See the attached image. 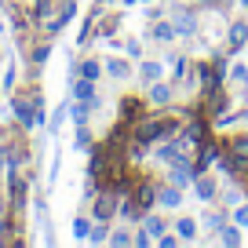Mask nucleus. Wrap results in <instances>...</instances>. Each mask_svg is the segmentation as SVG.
I'll return each mask as SVG.
<instances>
[{
  "label": "nucleus",
  "instance_id": "obj_16",
  "mask_svg": "<svg viewBox=\"0 0 248 248\" xmlns=\"http://www.w3.org/2000/svg\"><path fill=\"white\" fill-rule=\"evenodd\" d=\"M150 99H154L157 106H164V102L171 99V84H164V80H157V84L150 88Z\"/></svg>",
  "mask_w": 248,
  "mask_h": 248
},
{
  "label": "nucleus",
  "instance_id": "obj_7",
  "mask_svg": "<svg viewBox=\"0 0 248 248\" xmlns=\"http://www.w3.org/2000/svg\"><path fill=\"white\" fill-rule=\"evenodd\" d=\"M99 106V99L95 102H84V99H73V106H70V117H73V124H88V117H92V109Z\"/></svg>",
  "mask_w": 248,
  "mask_h": 248
},
{
  "label": "nucleus",
  "instance_id": "obj_36",
  "mask_svg": "<svg viewBox=\"0 0 248 248\" xmlns=\"http://www.w3.org/2000/svg\"><path fill=\"white\" fill-rule=\"evenodd\" d=\"M245 47H248V40H245Z\"/></svg>",
  "mask_w": 248,
  "mask_h": 248
},
{
  "label": "nucleus",
  "instance_id": "obj_13",
  "mask_svg": "<svg viewBox=\"0 0 248 248\" xmlns=\"http://www.w3.org/2000/svg\"><path fill=\"white\" fill-rule=\"evenodd\" d=\"M226 154H233V157H241V161H248V135H237V139H230V142H226Z\"/></svg>",
  "mask_w": 248,
  "mask_h": 248
},
{
  "label": "nucleus",
  "instance_id": "obj_32",
  "mask_svg": "<svg viewBox=\"0 0 248 248\" xmlns=\"http://www.w3.org/2000/svg\"><path fill=\"white\" fill-rule=\"evenodd\" d=\"M197 4H208V8H216V4H219V0H197Z\"/></svg>",
  "mask_w": 248,
  "mask_h": 248
},
{
  "label": "nucleus",
  "instance_id": "obj_19",
  "mask_svg": "<svg viewBox=\"0 0 248 248\" xmlns=\"http://www.w3.org/2000/svg\"><path fill=\"white\" fill-rule=\"evenodd\" d=\"M73 146H77V150H92V146H95L92 132H88V124H77V139H73Z\"/></svg>",
  "mask_w": 248,
  "mask_h": 248
},
{
  "label": "nucleus",
  "instance_id": "obj_9",
  "mask_svg": "<svg viewBox=\"0 0 248 248\" xmlns=\"http://www.w3.org/2000/svg\"><path fill=\"white\" fill-rule=\"evenodd\" d=\"M245 40H248V22H233L230 26V44H226V51H241L245 47Z\"/></svg>",
  "mask_w": 248,
  "mask_h": 248
},
{
  "label": "nucleus",
  "instance_id": "obj_31",
  "mask_svg": "<svg viewBox=\"0 0 248 248\" xmlns=\"http://www.w3.org/2000/svg\"><path fill=\"white\" fill-rule=\"evenodd\" d=\"M237 223L248 226V204H241V208H237Z\"/></svg>",
  "mask_w": 248,
  "mask_h": 248
},
{
  "label": "nucleus",
  "instance_id": "obj_26",
  "mask_svg": "<svg viewBox=\"0 0 248 248\" xmlns=\"http://www.w3.org/2000/svg\"><path fill=\"white\" fill-rule=\"evenodd\" d=\"M230 80H233V84H245V80H248V70H245V66H233V70H230Z\"/></svg>",
  "mask_w": 248,
  "mask_h": 248
},
{
  "label": "nucleus",
  "instance_id": "obj_6",
  "mask_svg": "<svg viewBox=\"0 0 248 248\" xmlns=\"http://www.w3.org/2000/svg\"><path fill=\"white\" fill-rule=\"evenodd\" d=\"M194 190H197V197H201V201H216V194H219V183L212 175H194Z\"/></svg>",
  "mask_w": 248,
  "mask_h": 248
},
{
  "label": "nucleus",
  "instance_id": "obj_5",
  "mask_svg": "<svg viewBox=\"0 0 248 248\" xmlns=\"http://www.w3.org/2000/svg\"><path fill=\"white\" fill-rule=\"evenodd\" d=\"M132 201L139 204L142 219H146V216H150V208H154V204H157V190H154V186H150V183H142L139 190H135V194H132Z\"/></svg>",
  "mask_w": 248,
  "mask_h": 248
},
{
  "label": "nucleus",
  "instance_id": "obj_21",
  "mask_svg": "<svg viewBox=\"0 0 248 248\" xmlns=\"http://www.w3.org/2000/svg\"><path fill=\"white\" fill-rule=\"evenodd\" d=\"M47 55H51V44H37V47L30 51V62H33V66H44Z\"/></svg>",
  "mask_w": 248,
  "mask_h": 248
},
{
  "label": "nucleus",
  "instance_id": "obj_11",
  "mask_svg": "<svg viewBox=\"0 0 248 248\" xmlns=\"http://www.w3.org/2000/svg\"><path fill=\"white\" fill-rule=\"evenodd\" d=\"M161 77H164L161 62H139V80H146V84H157Z\"/></svg>",
  "mask_w": 248,
  "mask_h": 248
},
{
  "label": "nucleus",
  "instance_id": "obj_24",
  "mask_svg": "<svg viewBox=\"0 0 248 248\" xmlns=\"http://www.w3.org/2000/svg\"><path fill=\"white\" fill-rule=\"evenodd\" d=\"M154 37H157V40H171V37H175L171 22H157V26H154Z\"/></svg>",
  "mask_w": 248,
  "mask_h": 248
},
{
  "label": "nucleus",
  "instance_id": "obj_20",
  "mask_svg": "<svg viewBox=\"0 0 248 248\" xmlns=\"http://www.w3.org/2000/svg\"><path fill=\"white\" fill-rule=\"evenodd\" d=\"M88 241H92V245H106L109 241V223H95L92 233H88Z\"/></svg>",
  "mask_w": 248,
  "mask_h": 248
},
{
  "label": "nucleus",
  "instance_id": "obj_3",
  "mask_svg": "<svg viewBox=\"0 0 248 248\" xmlns=\"http://www.w3.org/2000/svg\"><path fill=\"white\" fill-rule=\"evenodd\" d=\"M117 204H121V194H113V190H99V194H95L92 219H95V223H109V219L117 216Z\"/></svg>",
  "mask_w": 248,
  "mask_h": 248
},
{
  "label": "nucleus",
  "instance_id": "obj_2",
  "mask_svg": "<svg viewBox=\"0 0 248 248\" xmlns=\"http://www.w3.org/2000/svg\"><path fill=\"white\" fill-rule=\"evenodd\" d=\"M26 201H30V175H22L18 168L8 171V212L11 216H22Z\"/></svg>",
  "mask_w": 248,
  "mask_h": 248
},
{
  "label": "nucleus",
  "instance_id": "obj_22",
  "mask_svg": "<svg viewBox=\"0 0 248 248\" xmlns=\"http://www.w3.org/2000/svg\"><path fill=\"white\" fill-rule=\"evenodd\" d=\"M219 241H223V245H241L237 226H223V230H219Z\"/></svg>",
  "mask_w": 248,
  "mask_h": 248
},
{
  "label": "nucleus",
  "instance_id": "obj_23",
  "mask_svg": "<svg viewBox=\"0 0 248 248\" xmlns=\"http://www.w3.org/2000/svg\"><path fill=\"white\" fill-rule=\"evenodd\" d=\"M109 245H135V233H128V230H113V233H109Z\"/></svg>",
  "mask_w": 248,
  "mask_h": 248
},
{
  "label": "nucleus",
  "instance_id": "obj_12",
  "mask_svg": "<svg viewBox=\"0 0 248 248\" xmlns=\"http://www.w3.org/2000/svg\"><path fill=\"white\" fill-rule=\"evenodd\" d=\"M106 73H109L113 80H128V77H132V66H128L124 59H109V62H106Z\"/></svg>",
  "mask_w": 248,
  "mask_h": 248
},
{
  "label": "nucleus",
  "instance_id": "obj_35",
  "mask_svg": "<svg viewBox=\"0 0 248 248\" xmlns=\"http://www.w3.org/2000/svg\"><path fill=\"white\" fill-rule=\"evenodd\" d=\"M241 4H245V8H248V0H241Z\"/></svg>",
  "mask_w": 248,
  "mask_h": 248
},
{
  "label": "nucleus",
  "instance_id": "obj_15",
  "mask_svg": "<svg viewBox=\"0 0 248 248\" xmlns=\"http://www.w3.org/2000/svg\"><path fill=\"white\" fill-rule=\"evenodd\" d=\"M77 77H88V80H99L102 77V66L95 59H84L80 62V70H77Z\"/></svg>",
  "mask_w": 248,
  "mask_h": 248
},
{
  "label": "nucleus",
  "instance_id": "obj_8",
  "mask_svg": "<svg viewBox=\"0 0 248 248\" xmlns=\"http://www.w3.org/2000/svg\"><path fill=\"white\" fill-rule=\"evenodd\" d=\"M157 204H161V208H179V204H183V190H179V186L157 190Z\"/></svg>",
  "mask_w": 248,
  "mask_h": 248
},
{
  "label": "nucleus",
  "instance_id": "obj_27",
  "mask_svg": "<svg viewBox=\"0 0 248 248\" xmlns=\"http://www.w3.org/2000/svg\"><path fill=\"white\" fill-rule=\"evenodd\" d=\"M113 30H117V18H106V22L99 26V33H102V37H113Z\"/></svg>",
  "mask_w": 248,
  "mask_h": 248
},
{
  "label": "nucleus",
  "instance_id": "obj_4",
  "mask_svg": "<svg viewBox=\"0 0 248 248\" xmlns=\"http://www.w3.org/2000/svg\"><path fill=\"white\" fill-rule=\"evenodd\" d=\"M142 117H146V106H142V99H135V95H128V99L121 102V121L135 124V121H142Z\"/></svg>",
  "mask_w": 248,
  "mask_h": 248
},
{
  "label": "nucleus",
  "instance_id": "obj_17",
  "mask_svg": "<svg viewBox=\"0 0 248 248\" xmlns=\"http://www.w3.org/2000/svg\"><path fill=\"white\" fill-rule=\"evenodd\" d=\"M175 230H179V241H194L197 237V223H194V219H179Z\"/></svg>",
  "mask_w": 248,
  "mask_h": 248
},
{
  "label": "nucleus",
  "instance_id": "obj_33",
  "mask_svg": "<svg viewBox=\"0 0 248 248\" xmlns=\"http://www.w3.org/2000/svg\"><path fill=\"white\" fill-rule=\"evenodd\" d=\"M124 4H150V0H124Z\"/></svg>",
  "mask_w": 248,
  "mask_h": 248
},
{
  "label": "nucleus",
  "instance_id": "obj_25",
  "mask_svg": "<svg viewBox=\"0 0 248 248\" xmlns=\"http://www.w3.org/2000/svg\"><path fill=\"white\" fill-rule=\"evenodd\" d=\"M175 22H179V33H194V18L186 15V11H183V15H175Z\"/></svg>",
  "mask_w": 248,
  "mask_h": 248
},
{
  "label": "nucleus",
  "instance_id": "obj_1",
  "mask_svg": "<svg viewBox=\"0 0 248 248\" xmlns=\"http://www.w3.org/2000/svg\"><path fill=\"white\" fill-rule=\"evenodd\" d=\"M179 132V121L168 113L161 117H142L135 121V128L128 132V142H139V146H150V142H161V139H171Z\"/></svg>",
  "mask_w": 248,
  "mask_h": 248
},
{
  "label": "nucleus",
  "instance_id": "obj_29",
  "mask_svg": "<svg viewBox=\"0 0 248 248\" xmlns=\"http://www.w3.org/2000/svg\"><path fill=\"white\" fill-rule=\"evenodd\" d=\"M208 226H212V230H223V216H219V212H212V216H208Z\"/></svg>",
  "mask_w": 248,
  "mask_h": 248
},
{
  "label": "nucleus",
  "instance_id": "obj_28",
  "mask_svg": "<svg viewBox=\"0 0 248 248\" xmlns=\"http://www.w3.org/2000/svg\"><path fill=\"white\" fill-rule=\"evenodd\" d=\"M4 88H8V92L15 88V66H11V62H8V73H4Z\"/></svg>",
  "mask_w": 248,
  "mask_h": 248
},
{
  "label": "nucleus",
  "instance_id": "obj_34",
  "mask_svg": "<svg viewBox=\"0 0 248 248\" xmlns=\"http://www.w3.org/2000/svg\"><path fill=\"white\" fill-rule=\"evenodd\" d=\"M0 33H4V22H0Z\"/></svg>",
  "mask_w": 248,
  "mask_h": 248
},
{
  "label": "nucleus",
  "instance_id": "obj_18",
  "mask_svg": "<svg viewBox=\"0 0 248 248\" xmlns=\"http://www.w3.org/2000/svg\"><path fill=\"white\" fill-rule=\"evenodd\" d=\"M88 233H92V219H88V216H77V219H73V237H77V241H88Z\"/></svg>",
  "mask_w": 248,
  "mask_h": 248
},
{
  "label": "nucleus",
  "instance_id": "obj_10",
  "mask_svg": "<svg viewBox=\"0 0 248 248\" xmlns=\"http://www.w3.org/2000/svg\"><path fill=\"white\" fill-rule=\"evenodd\" d=\"M73 99L95 102V80H88V77H77V80H73Z\"/></svg>",
  "mask_w": 248,
  "mask_h": 248
},
{
  "label": "nucleus",
  "instance_id": "obj_30",
  "mask_svg": "<svg viewBox=\"0 0 248 248\" xmlns=\"http://www.w3.org/2000/svg\"><path fill=\"white\" fill-rule=\"evenodd\" d=\"M124 47H128V55H132V59H139V55H142V51H139V40H135V37L128 40V44H124Z\"/></svg>",
  "mask_w": 248,
  "mask_h": 248
},
{
  "label": "nucleus",
  "instance_id": "obj_14",
  "mask_svg": "<svg viewBox=\"0 0 248 248\" xmlns=\"http://www.w3.org/2000/svg\"><path fill=\"white\" fill-rule=\"evenodd\" d=\"M142 226H146V233H150V237H161V233H168V226H164V219L161 216H146V219H142Z\"/></svg>",
  "mask_w": 248,
  "mask_h": 248
}]
</instances>
